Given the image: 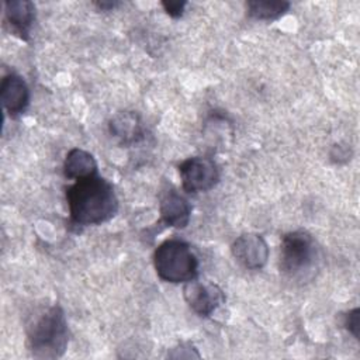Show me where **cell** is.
<instances>
[{"label":"cell","instance_id":"obj_13","mask_svg":"<svg viewBox=\"0 0 360 360\" xmlns=\"http://www.w3.org/2000/svg\"><path fill=\"white\" fill-rule=\"evenodd\" d=\"M290 8L288 1H269V0H250L246 3V13L250 18L259 21H273L283 17Z\"/></svg>","mask_w":360,"mask_h":360},{"label":"cell","instance_id":"obj_7","mask_svg":"<svg viewBox=\"0 0 360 360\" xmlns=\"http://www.w3.org/2000/svg\"><path fill=\"white\" fill-rule=\"evenodd\" d=\"M235 260L248 270H260L269 259V246L262 235L243 233L231 246Z\"/></svg>","mask_w":360,"mask_h":360},{"label":"cell","instance_id":"obj_10","mask_svg":"<svg viewBox=\"0 0 360 360\" xmlns=\"http://www.w3.org/2000/svg\"><path fill=\"white\" fill-rule=\"evenodd\" d=\"M4 13L8 25L21 39H30V31L35 20V6L28 0H11L4 3Z\"/></svg>","mask_w":360,"mask_h":360},{"label":"cell","instance_id":"obj_9","mask_svg":"<svg viewBox=\"0 0 360 360\" xmlns=\"http://www.w3.org/2000/svg\"><path fill=\"white\" fill-rule=\"evenodd\" d=\"M0 100L10 117L21 115L30 104V89L25 80L15 73L6 75L1 79Z\"/></svg>","mask_w":360,"mask_h":360},{"label":"cell","instance_id":"obj_2","mask_svg":"<svg viewBox=\"0 0 360 360\" xmlns=\"http://www.w3.org/2000/svg\"><path fill=\"white\" fill-rule=\"evenodd\" d=\"M30 352L37 359H58L63 356L69 342L68 322L59 305H52L34 316L27 326Z\"/></svg>","mask_w":360,"mask_h":360},{"label":"cell","instance_id":"obj_5","mask_svg":"<svg viewBox=\"0 0 360 360\" xmlns=\"http://www.w3.org/2000/svg\"><path fill=\"white\" fill-rule=\"evenodd\" d=\"M183 190L187 193H202L214 188L219 181L217 163L205 156L188 158L179 165Z\"/></svg>","mask_w":360,"mask_h":360},{"label":"cell","instance_id":"obj_16","mask_svg":"<svg viewBox=\"0 0 360 360\" xmlns=\"http://www.w3.org/2000/svg\"><path fill=\"white\" fill-rule=\"evenodd\" d=\"M120 3H117V1H97L96 3V6L98 7V8H101V10H111V8H114V7H117Z\"/></svg>","mask_w":360,"mask_h":360},{"label":"cell","instance_id":"obj_14","mask_svg":"<svg viewBox=\"0 0 360 360\" xmlns=\"http://www.w3.org/2000/svg\"><path fill=\"white\" fill-rule=\"evenodd\" d=\"M343 325L346 326V329H347L356 339H359V329H360V311H359V308H354V309L349 311V312L345 315Z\"/></svg>","mask_w":360,"mask_h":360},{"label":"cell","instance_id":"obj_8","mask_svg":"<svg viewBox=\"0 0 360 360\" xmlns=\"http://www.w3.org/2000/svg\"><path fill=\"white\" fill-rule=\"evenodd\" d=\"M160 221L172 228L183 229L188 225L191 217V207L188 201L177 193L173 186H167L160 193L159 202Z\"/></svg>","mask_w":360,"mask_h":360},{"label":"cell","instance_id":"obj_4","mask_svg":"<svg viewBox=\"0 0 360 360\" xmlns=\"http://www.w3.org/2000/svg\"><path fill=\"white\" fill-rule=\"evenodd\" d=\"M319 250L307 231L288 232L281 239L280 271L292 280H305L316 267Z\"/></svg>","mask_w":360,"mask_h":360},{"label":"cell","instance_id":"obj_12","mask_svg":"<svg viewBox=\"0 0 360 360\" xmlns=\"http://www.w3.org/2000/svg\"><path fill=\"white\" fill-rule=\"evenodd\" d=\"M110 132L124 145H132L143 138L139 118L134 112H121L110 121Z\"/></svg>","mask_w":360,"mask_h":360},{"label":"cell","instance_id":"obj_6","mask_svg":"<svg viewBox=\"0 0 360 360\" xmlns=\"http://www.w3.org/2000/svg\"><path fill=\"white\" fill-rule=\"evenodd\" d=\"M183 295L188 307L200 316H210L225 302L224 291L214 283L191 280L184 284Z\"/></svg>","mask_w":360,"mask_h":360},{"label":"cell","instance_id":"obj_15","mask_svg":"<svg viewBox=\"0 0 360 360\" xmlns=\"http://www.w3.org/2000/svg\"><path fill=\"white\" fill-rule=\"evenodd\" d=\"M186 4H187L186 1H162L165 11L173 18H177L183 14Z\"/></svg>","mask_w":360,"mask_h":360},{"label":"cell","instance_id":"obj_1","mask_svg":"<svg viewBox=\"0 0 360 360\" xmlns=\"http://www.w3.org/2000/svg\"><path fill=\"white\" fill-rule=\"evenodd\" d=\"M70 222L76 226L100 225L115 217L118 198L112 184L98 174L76 180L66 188Z\"/></svg>","mask_w":360,"mask_h":360},{"label":"cell","instance_id":"obj_3","mask_svg":"<svg viewBox=\"0 0 360 360\" xmlns=\"http://www.w3.org/2000/svg\"><path fill=\"white\" fill-rule=\"evenodd\" d=\"M153 266L159 278L167 283H188L198 277V259L190 245L180 239L162 242L153 253Z\"/></svg>","mask_w":360,"mask_h":360},{"label":"cell","instance_id":"obj_11","mask_svg":"<svg viewBox=\"0 0 360 360\" xmlns=\"http://www.w3.org/2000/svg\"><path fill=\"white\" fill-rule=\"evenodd\" d=\"M63 174L68 179L82 180L97 174V162L94 156L80 148H73L68 152L63 162Z\"/></svg>","mask_w":360,"mask_h":360}]
</instances>
